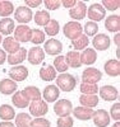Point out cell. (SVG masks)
Segmentation results:
<instances>
[{"mask_svg":"<svg viewBox=\"0 0 120 127\" xmlns=\"http://www.w3.org/2000/svg\"><path fill=\"white\" fill-rule=\"evenodd\" d=\"M43 4H45V6L49 9V10H56L60 8L61 3L60 0H45L43 1Z\"/></svg>","mask_w":120,"mask_h":127,"instance_id":"cell-44","label":"cell"},{"mask_svg":"<svg viewBox=\"0 0 120 127\" xmlns=\"http://www.w3.org/2000/svg\"><path fill=\"white\" fill-rule=\"evenodd\" d=\"M63 33L67 38L73 41L75 38H78L81 34H83V27L79 22L70 20V22L65 23V26L63 27Z\"/></svg>","mask_w":120,"mask_h":127,"instance_id":"cell-2","label":"cell"},{"mask_svg":"<svg viewBox=\"0 0 120 127\" xmlns=\"http://www.w3.org/2000/svg\"><path fill=\"white\" fill-rule=\"evenodd\" d=\"M84 32H86V34L87 37H95L97 34V32H99V26H97V23L95 22H91V20H88L86 24H84Z\"/></svg>","mask_w":120,"mask_h":127,"instance_id":"cell-39","label":"cell"},{"mask_svg":"<svg viewBox=\"0 0 120 127\" xmlns=\"http://www.w3.org/2000/svg\"><path fill=\"white\" fill-rule=\"evenodd\" d=\"M3 42V38H1V34H0V43H1Z\"/></svg>","mask_w":120,"mask_h":127,"instance_id":"cell-51","label":"cell"},{"mask_svg":"<svg viewBox=\"0 0 120 127\" xmlns=\"http://www.w3.org/2000/svg\"><path fill=\"white\" fill-rule=\"evenodd\" d=\"M99 93L100 97L106 102L116 100L119 97V90L114 85H104L102 88H99Z\"/></svg>","mask_w":120,"mask_h":127,"instance_id":"cell-14","label":"cell"},{"mask_svg":"<svg viewBox=\"0 0 120 127\" xmlns=\"http://www.w3.org/2000/svg\"><path fill=\"white\" fill-rule=\"evenodd\" d=\"M13 12H14L13 3L6 1V0H0V17L8 18Z\"/></svg>","mask_w":120,"mask_h":127,"instance_id":"cell-35","label":"cell"},{"mask_svg":"<svg viewBox=\"0 0 120 127\" xmlns=\"http://www.w3.org/2000/svg\"><path fill=\"white\" fill-rule=\"evenodd\" d=\"M42 4V1L41 0H26V6L27 8H37V6H40Z\"/></svg>","mask_w":120,"mask_h":127,"instance_id":"cell-45","label":"cell"},{"mask_svg":"<svg viewBox=\"0 0 120 127\" xmlns=\"http://www.w3.org/2000/svg\"><path fill=\"white\" fill-rule=\"evenodd\" d=\"M32 17H33V14H32V10L27 6H18L15 9L14 12V18L17 22H19L20 24H26L28 22H31L32 20Z\"/></svg>","mask_w":120,"mask_h":127,"instance_id":"cell-10","label":"cell"},{"mask_svg":"<svg viewBox=\"0 0 120 127\" xmlns=\"http://www.w3.org/2000/svg\"><path fill=\"white\" fill-rule=\"evenodd\" d=\"M79 103L83 107H87V108H93L99 104V97L97 95H86V94H82L79 97Z\"/></svg>","mask_w":120,"mask_h":127,"instance_id":"cell-31","label":"cell"},{"mask_svg":"<svg viewBox=\"0 0 120 127\" xmlns=\"http://www.w3.org/2000/svg\"><path fill=\"white\" fill-rule=\"evenodd\" d=\"M81 93L86 94V95H96L99 93V87H97V84L82 83L81 84Z\"/></svg>","mask_w":120,"mask_h":127,"instance_id":"cell-38","label":"cell"},{"mask_svg":"<svg viewBox=\"0 0 120 127\" xmlns=\"http://www.w3.org/2000/svg\"><path fill=\"white\" fill-rule=\"evenodd\" d=\"M26 59H27V48H24V47H20L15 54L6 56V61L9 62V65H12V66L20 65Z\"/></svg>","mask_w":120,"mask_h":127,"instance_id":"cell-16","label":"cell"},{"mask_svg":"<svg viewBox=\"0 0 120 127\" xmlns=\"http://www.w3.org/2000/svg\"><path fill=\"white\" fill-rule=\"evenodd\" d=\"M3 48L9 55H12V54H15V52L20 48V45L13 37H6V38L3 39Z\"/></svg>","mask_w":120,"mask_h":127,"instance_id":"cell-24","label":"cell"},{"mask_svg":"<svg viewBox=\"0 0 120 127\" xmlns=\"http://www.w3.org/2000/svg\"><path fill=\"white\" fill-rule=\"evenodd\" d=\"M58 127H73L74 125V120L70 117V116H67V117H59L56 121Z\"/></svg>","mask_w":120,"mask_h":127,"instance_id":"cell-40","label":"cell"},{"mask_svg":"<svg viewBox=\"0 0 120 127\" xmlns=\"http://www.w3.org/2000/svg\"><path fill=\"white\" fill-rule=\"evenodd\" d=\"M55 80H56V87L59 88V90H63V92H72L77 85L75 76H73L72 74H68V72H63L60 75H56Z\"/></svg>","mask_w":120,"mask_h":127,"instance_id":"cell-1","label":"cell"},{"mask_svg":"<svg viewBox=\"0 0 120 127\" xmlns=\"http://www.w3.org/2000/svg\"><path fill=\"white\" fill-rule=\"evenodd\" d=\"M102 6L109 9V10H111V12H114V10H118L119 9V5H120V1L119 0H104L102 1ZM105 9V10H106Z\"/></svg>","mask_w":120,"mask_h":127,"instance_id":"cell-42","label":"cell"},{"mask_svg":"<svg viewBox=\"0 0 120 127\" xmlns=\"http://www.w3.org/2000/svg\"><path fill=\"white\" fill-rule=\"evenodd\" d=\"M18 89L17 83L13 81L12 79H3L0 81V93L4 95H10L14 94Z\"/></svg>","mask_w":120,"mask_h":127,"instance_id":"cell-20","label":"cell"},{"mask_svg":"<svg viewBox=\"0 0 120 127\" xmlns=\"http://www.w3.org/2000/svg\"><path fill=\"white\" fill-rule=\"evenodd\" d=\"M12 102H13V104H14V107H17V108H27L28 105H29V100L23 95V93L22 92H15L14 94H13V97H12Z\"/></svg>","mask_w":120,"mask_h":127,"instance_id":"cell-29","label":"cell"},{"mask_svg":"<svg viewBox=\"0 0 120 127\" xmlns=\"http://www.w3.org/2000/svg\"><path fill=\"white\" fill-rule=\"evenodd\" d=\"M114 41H115V45L119 47V42H120V34H119V33H116V34H115V38H114Z\"/></svg>","mask_w":120,"mask_h":127,"instance_id":"cell-49","label":"cell"},{"mask_svg":"<svg viewBox=\"0 0 120 127\" xmlns=\"http://www.w3.org/2000/svg\"><path fill=\"white\" fill-rule=\"evenodd\" d=\"M113 127H120V122H119V121H116V122L114 123V126H113Z\"/></svg>","mask_w":120,"mask_h":127,"instance_id":"cell-50","label":"cell"},{"mask_svg":"<svg viewBox=\"0 0 120 127\" xmlns=\"http://www.w3.org/2000/svg\"><path fill=\"white\" fill-rule=\"evenodd\" d=\"M27 60L31 65H40L45 60V52H43L42 47L36 46L29 48V51H27Z\"/></svg>","mask_w":120,"mask_h":127,"instance_id":"cell-7","label":"cell"},{"mask_svg":"<svg viewBox=\"0 0 120 127\" xmlns=\"http://www.w3.org/2000/svg\"><path fill=\"white\" fill-rule=\"evenodd\" d=\"M73 111V104L69 99H59L55 105H54V112H55L59 117H67L70 116Z\"/></svg>","mask_w":120,"mask_h":127,"instance_id":"cell-6","label":"cell"},{"mask_svg":"<svg viewBox=\"0 0 120 127\" xmlns=\"http://www.w3.org/2000/svg\"><path fill=\"white\" fill-rule=\"evenodd\" d=\"M29 113L32 116H35L36 118L38 117H43L47 112H49V105L43 99H38V100H33L29 103Z\"/></svg>","mask_w":120,"mask_h":127,"instance_id":"cell-3","label":"cell"},{"mask_svg":"<svg viewBox=\"0 0 120 127\" xmlns=\"http://www.w3.org/2000/svg\"><path fill=\"white\" fill-rule=\"evenodd\" d=\"M87 17L91 19V22H100L104 20V18L106 17V10L101 4H92L90 8H87Z\"/></svg>","mask_w":120,"mask_h":127,"instance_id":"cell-4","label":"cell"},{"mask_svg":"<svg viewBox=\"0 0 120 127\" xmlns=\"http://www.w3.org/2000/svg\"><path fill=\"white\" fill-rule=\"evenodd\" d=\"M14 120H15V127H31L32 117L28 113L22 112L19 114H15Z\"/></svg>","mask_w":120,"mask_h":127,"instance_id":"cell-32","label":"cell"},{"mask_svg":"<svg viewBox=\"0 0 120 127\" xmlns=\"http://www.w3.org/2000/svg\"><path fill=\"white\" fill-rule=\"evenodd\" d=\"M110 117H113L115 121H119L120 120V103H114L110 108Z\"/></svg>","mask_w":120,"mask_h":127,"instance_id":"cell-43","label":"cell"},{"mask_svg":"<svg viewBox=\"0 0 120 127\" xmlns=\"http://www.w3.org/2000/svg\"><path fill=\"white\" fill-rule=\"evenodd\" d=\"M40 78L45 81H52L54 79H56V70L52 65L43 66L42 69H40Z\"/></svg>","mask_w":120,"mask_h":127,"instance_id":"cell-27","label":"cell"},{"mask_svg":"<svg viewBox=\"0 0 120 127\" xmlns=\"http://www.w3.org/2000/svg\"><path fill=\"white\" fill-rule=\"evenodd\" d=\"M33 19H35V23L37 26H41V27H45L49 22H50V13L47 10H38V12L35 13L33 15Z\"/></svg>","mask_w":120,"mask_h":127,"instance_id":"cell-30","label":"cell"},{"mask_svg":"<svg viewBox=\"0 0 120 127\" xmlns=\"http://www.w3.org/2000/svg\"><path fill=\"white\" fill-rule=\"evenodd\" d=\"M14 20L12 18H1L0 20V34L9 36L12 32H14Z\"/></svg>","mask_w":120,"mask_h":127,"instance_id":"cell-26","label":"cell"},{"mask_svg":"<svg viewBox=\"0 0 120 127\" xmlns=\"http://www.w3.org/2000/svg\"><path fill=\"white\" fill-rule=\"evenodd\" d=\"M92 118H93V123L96 127H107L110 125V116H109V113L105 109L93 111Z\"/></svg>","mask_w":120,"mask_h":127,"instance_id":"cell-11","label":"cell"},{"mask_svg":"<svg viewBox=\"0 0 120 127\" xmlns=\"http://www.w3.org/2000/svg\"><path fill=\"white\" fill-rule=\"evenodd\" d=\"M105 28L111 33H119L120 31V17L119 15H110L105 19Z\"/></svg>","mask_w":120,"mask_h":127,"instance_id":"cell-22","label":"cell"},{"mask_svg":"<svg viewBox=\"0 0 120 127\" xmlns=\"http://www.w3.org/2000/svg\"><path fill=\"white\" fill-rule=\"evenodd\" d=\"M102 79V72L96 67H87L82 72V83L88 84H97Z\"/></svg>","mask_w":120,"mask_h":127,"instance_id":"cell-5","label":"cell"},{"mask_svg":"<svg viewBox=\"0 0 120 127\" xmlns=\"http://www.w3.org/2000/svg\"><path fill=\"white\" fill-rule=\"evenodd\" d=\"M63 51V43L56 39V38H50L49 41L45 42V46H43V52L45 54H49L51 56L55 55H60V52Z\"/></svg>","mask_w":120,"mask_h":127,"instance_id":"cell-9","label":"cell"},{"mask_svg":"<svg viewBox=\"0 0 120 127\" xmlns=\"http://www.w3.org/2000/svg\"><path fill=\"white\" fill-rule=\"evenodd\" d=\"M60 3H61V5H63L64 8L72 9V8L75 5V3H77V0H60Z\"/></svg>","mask_w":120,"mask_h":127,"instance_id":"cell-46","label":"cell"},{"mask_svg":"<svg viewBox=\"0 0 120 127\" xmlns=\"http://www.w3.org/2000/svg\"><path fill=\"white\" fill-rule=\"evenodd\" d=\"M60 32V24L56 19H50V22L45 26V32L43 33L50 36V37H54L56 36Z\"/></svg>","mask_w":120,"mask_h":127,"instance_id":"cell-33","label":"cell"},{"mask_svg":"<svg viewBox=\"0 0 120 127\" xmlns=\"http://www.w3.org/2000/svg\"><path fill=\"white\" fill-rule=\"evenodd\" d=\"M72 112H73L74 117L77 120H81V121H90L92 118V114H93L92 108H87V107H83V105L75 107Z\"/></svg>","mask_w":120,"mask_h":127,"instance_id":"cell-19","label":"cell"},{"mask_svg":"<svg viewBox=\"0 0 120 127\" xmlns=\"http://www.w3.org/2000/svg\"><path fill=\"white\" fill-rule=\"evenodd\" d=\"M64 57H65V61H67V64H68L69 67L79 69V67L82 66L81 57H79V52H78V51H69Z\"/></svg>","mask_w":120,"mask_h":127,"instance_id":"cell-23","label":"cell"},{"mask_svg":"<svg viewBox=\"0 0 120 127\" xmlns=\"http://www.w3.org/2000/svg\"><path fill=\"white\" fill-rule=\"evenodd\" d=\"M81 57V64L82 65H92L97 60V54L93 48H86L82 51V54H79Z\"/></svg>","mask_w":120,"mask_h":127,"instance_id":"cell-21","label":"cell"},{"mask_svg":"<svg viewBox=\"0 0 120 127\" xmlns=\"http://www.w3.org/2000/svg\"><path fill=\"white\" fill-rule=\"evenodd\" d=\"M6 52L4 51V50H1L0 48V65H3V64L6 61Z\"/></svg>","mask_w":120,"mask_h":127,"instance_id":"cell-47","label":"cell"},{"mask_svg":"<svg viewBox=\"0 0 120 127\" xmlns=\"http://www.w3.org/2000/svg\"><path fill=\"white\" fill-rule=\"evenodd\" d=\"M72 45L74 47V51H81V50L83 51V50L87 48V46L90 45V39H88L87 36L81 34L78 38H75V39L72 41Z\"/></svg>","mask_w":120,"mask_h":127,"instance_id":"cell-34","label":"cell"},{"mask_svg":"<svg viewBox=\"0 0 120 127\" xmlns=\"http://www.w3.org/2000/svg\"><path fill=\"white\" fill-rule=\"evenodd\" d=\"M52 66H54V69H55L56 71H59L60 74L65 72V71L69 69L67 61H65V57L63 55H59V56H56L55 59H54V65Z\"/></svg>","mask_w":120,"mask_h":127,"instance_id":"cell-37","label":"cell"},{"mask_svg":"<svg viewBox=\"0 0 120 127\" xmlns=\"http://www.w3.org/2000/svg\"><path fill=\"white\" fill-rule=\"evenodd\" d=\"M43 99H45L46 103H52L55 102L56 99H59V95H60V90L56 85H47L45 89H43Z\"/></svg>","mask_w":120,"mask_h":127,"instance_id":"cell-18","label":"cell"},{"mask_svg":"<svg viewBox=\"0 0 120 127\" xmlns=\"http://www.w3.org/2000/svg\"><path fill=\"white\" fill-rule=\"evenodd\" d=\"M23 95L29 100V102H33V100H38L42 98V94L40 92V89L37 87H32V85H28L23 90H22Z\"/></svg>","mask_w":120,"mask_h":127,"instance_id":"cell-25","label":"cell"},{"mask_svg":"<svg viewBox=\"0 0 120 127\" xmlns=\"http://www.w3.org/2000/svg\"><path fill=\"white\" fill-rule=\"evenodd\" d=\"M69 15H70V18L74 19V22L83 19L87 15V6H86V4L83 1H77L72 9H69Z\"/></svg>","mask_w":120,"mask_h":127,"instance_id":"cell-15","label":"cell"},{"mask_svg":"<svg viewBox=\"0 0 120 127\" xmlns=\"http://www.w3.org/2000/svg\"><path fill=\"white\" fill-rule=\"evenodd\" d=\"M0 127H15V125L10 121H3L0 122Z\"/></svg>","mask_w":120,"mask_h":127,"instance_id":"cell-48","label":"cell"},{"mask_svg":"<svg viewBox=\"0 0 120 127\" xmlns=\"http://www.w3.org/2000/svg\"><path fill=\"white\" fill-rule=\"evenodd\" d=\"M45 38H46V34L43 33L41 29L36 28V29H32V31H31V38H29V42H32L33 45H36V46L41 45L42 42L45 41Z\"/></svg>","mask_w":120,"mask_h":127,"instance_id":"cell-36","label":"cell"},{"mask_svg":"<svg viewBox=\"0 0 120 127\" xmlns=\"http://www.w3.org/2000/svg\"><path fill=\"white\" fill-rule=\"evenodd\" d=\"M51 123L49 120H45L43 117H38L31 121V127H50Z\"/></svg>","mask_w":120,"mask_h":127,"instance_id":"cell-41","label":"cell"},{"mask_svg":"<svg viewBox=\"0 0 120 127\" xmlns=\"http://www.w3.org/2000/svg\"><path fill=\"white\" fill-rule=\"evenodd\" d=\"M105 72L109 76H119L120 75V62L118 59H110L105 62L104 65Z\"/></svg>","mask_w":120,"mask_h":127,"instance_id":"cell-17","label":"cell"},{"mask_svg":"<svg viewBox=\"0 0 120 127\" xmlns=\"http://www.w3.org/2000/svg\"><path fill=\"white\" fill-rule=\"evenodd\" d=\"M92 45H93V50H99V51H106L111 45V41H110V37L107 34H104V33H100V34H96L93 37V41H92Z\"/></svg>","mask_w":120,"mask_h":127,"instance_id":"cell-12","label":"cell"},{"mask_svg":"<svg viewBox=\"0 0 120 127\" xmlns=\"http://www.w3.org/2000/svg\"><path fill=\"white\" fill-rule=\"evenodd\" d=\"M9 76L13 81H23L28 78V69L23 65H18V66H13L9 70Z\"/></svg>","mask_w":120,"mask_h":127,"instance_id":"cell-13","label":"cell"},{"mask_svg":"<svg viewBox=\"0 0 120 127\" xmlns=\"http://www.w3.org/2000/svg\"><path fill=\"white\" fill-rule=\"evenodd\" d=\"M31 28L27 24H19L18 27L14 28V39L17 42H22V43H26V42H29L31 38Z\"/></svg>","mask_w":120,"mask_h":127,"instance_id":"cell-8","label":"cell"},{"mask_svg":"<svg viewBox=\"0 0 120 127\" xmlns=\"http://www.w3.org/2000/svg\"><path fill=\"white\" fill-rule=\"evenodd\" d=\"M15 117V111L12 105L1 104L0 105V120L3 121H12Z\"/></svg>","mask_w":120,"mask_h":127,"instance_id":"cell-28","label":"cell"}]
</instances>
